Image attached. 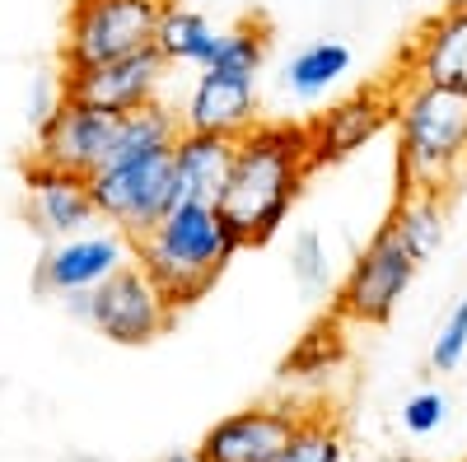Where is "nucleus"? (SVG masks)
<instances>
[{
	"label": "nucleus",
	"instance_id": "nucleus-1",
	"mask_svg": "<svg viewBox=\"0 0 467 462\" xmlns=\"http://www.w3.org/2000/svg\"><path fill=\"white\" fill-rule=\"evenodd\" d=\"M314 173L308 136L299 122H257L234 145V169L220 191V215L244 248H262L281 234L290 206Z\"/></svg>",
	"mask_w": 467,
	"mask_h": 462
},
{
	"label": "nucleus",
	"instance_id": "nucleus-2",
	"mask_svg": "<svg viewBox=\"0 0 467 462\" xmlns=\"http://www.w3.org/2000/svg\"><path fill=\"white\" fill-rule=\"evenodd\" d=\"M239 252L244 243L234 239L220 206L206 201H178L154 229L131 239V262L160 285V294L173 303V313L197 303Z\"/></svg>",
	"mask_w": 467,
	"mask_h": 462
},
{
	"label": "nucleus",
	"instance_id": "nucleus-3",
	"mask_svg": "<svg viewBox=\"0 0 467 462\" xmlns=\"http://www.w3.org/2000/svg\"><path fill=\"white\" fill-rule=\"evenodd\" d=\"M398 191H435L467 178V94L402 80L393 89Z\"/></svg>",
	"mask_w": 467,
	"mask_h": 462
},
{
	"label": "nucleus",
	"instance_id": "nucleus-4",
	"mask_svg": "<svg viewBox=\"0 0 467 462\" xmlns=\"http://www.w3.org/2000/svg\"><path fill=\"white\" fill-rule=\"evenodd\" d=\"M99 224H112L117 234L140 239L145 229H154L173 206H178V187H173V145L145 149L112 159L89 178Z\"/></svg>",
	"mask_w": 467,
	"mask_h": 462
},
{
	"label": "nucleus",
	"instance_id": "nucleus-5",
	"mask_svg": "<svg viewBox=\"0 0 467 462\" xmlns=\"http://www.w3.org/2000/svg\"><path fill=\"white\" fill-rule=\"evenodd\" d=\"M169 0H70L66 19V66H99L154 47V33Z\"/></svg>",
	"mask_w": 467,
	"mask_h": 462
},
{
	"label": "nucleus",
	"instance_id": "nucleus-6",
	"mask_svg": "<svg viewBox=\"0 0 467 462\" xmlns=\"http://www.w3.org/2000/svg\"><path fill=\"white\" fill-rule=\"evenodd\" d=\"M420 272V262L407 252V243L398 239L393 224H383L379 234L365 243V252L350 262V272L337 290L332 313L346 323H365V327H383L393 318V308L402 303V294L411 290Z\"/></svg>",
	"mask_w": 467,
	"mask_h": 462
},
{
	"label": "nucleus",
	"instance_id": "nucleus-7",
	"mask_svg": "<svg viewBox=\"0 0 467 462\" xmlns=\"http://www.w3.org/2000/svg\"><path fill=\"white\" fill-rule=\"evenodd\" d=\"M173 318H178L173 303L136 262L117 266L108 281L89 290V313H85V323H94L112 345H150L154 336L173 327Z\"/></svg>",
	"mask_w": 467,
	"mask_h": 462
},
{
	"label": "nucleus",
	"instance_id": "nucleus-8",
	"mask_svg": "<svg viewBox=\"0 0 467 462\" xmlns=\"http://www.w3.org/2000/svg\"><path fill=\"white\" fill-rule=\"evenodd\" d=\"M117 131H122V112H99V108L57 98L47 118H37V145L28 159L94 178L103 164H112Z\"/></svg>",
	"mask_w": 467,
	"mask_h": 462
},
{
	"label": "nucleus",
	"instance_id": "nucleus-9",
	"mask_svg": "<svg viewBox=\"0 0 467 462\" xmlns=\"http://www.w3.org/2000/svg\"><path fill=\"white\" fill-rule=\"evenodd\" d=\"M164 75H169V61L154 47L117 56V61H99V66H66L61 98L80 108H99V112H136L160 98Z\"/></svg>",
	"mask_w": 467,
	"mask_h": 462
},
{
	"label": "nucleus",
	"instance_id": "nucleus-10",
	"mask_svg": "<svg viewBox=\"0 0 467 462\" xmlns=\"http://www.w3.org/2000/svg\"><path fill=\"white\" fill-rule=\"evenodd\" d=\"M131 262V239L117 234V229H85V234H70L47 243L43 262H37V290L43 294H80L94 290L99 281H108L117 266Z\"/></svg>",
	"mask_w": 467,
	"mask_h": 462
},
{
	"label": "nucleus",
	"instance_id": "nucleus-11",
	"mask_svg": "<svg viewBox=\"0 0 467 462\" xmlns=\"http://www.w3.org/2000/svg\"><path fill=\"white\" fill-rule=\"evenodd\" d=\"M383 127H393V89H360L332 103L327 112H318L314 122H304L308 159H314V169L341 164L356 149H365Z\"/></svg>",
	"mask_w": 467,
	"mask_h": 462
},
{
	"label": "nucleus",
	"instance_id": "nucleus-12",
	"mask_svg": "<svg viewBox=\"0 0 467 462\" xmlns=\"http://www.w3.org/2000/svg\"><path fill=\"white\" fill-rule=\"evenodd\" d=\"M24 187H28V201H24L28 206V224L47 243L70 239V234H85V229L99 224V206H94L89 178L28 159L24 164Z\"/></svg>",
	"mask_w": 467,
	"mask_h": 462
},
{
	"label": "nucleus",
	"instance_id": "nucleus-13",
	"mask_svg": "<svg viewBox=\"0 0 467 462\" xmlns=\"http://www.w3.org/2000/svg\"><path fill=\"white\" fill-rule=\"evenodd\" d=\"M299 426V411L295 406H248V411H234L224 420L202 435V457L206 462H271L290 430Z\"/></svg>",
	"mask_w": 467,
	"mask_h": 462
},
{
	"label": "nucleus",
	"instance_id": "nucleus-14",
	"mask_svg": "<svg viewBox=\"0 0 467 462\" xmlns=\"http://www.w3.org/2000/svg\"><path fill=\"white\" fill-rule=\"evenodd\" d=\"M178 118H182V131H206V136L239 140L244 131H253L262 122L257 118V80H248V75L202 70Z\"/></svg>",
	"mask_w": 467,
	"mask_h": 462
},
{
	"label": "nucleus",
	"instance_id": "nucleus-15",
	"mask_svg": "<svg viewBox=\"0 0 467 462\" xmlns=\"http://www.w3.org/2000/svg\"><path fill=\"white\" fill-rule=\"evenodd\" d=\"M402 80L467 94V5H444L402 56Z\"/></svg>",
	"mask_w": 467,
	"mask_h": 462
},
{
	"label": "nucleus",
	"instance_id": "nucleus-16",
	"mask_svg": "<svg viewBox=\"0 0 467 462\" xmlns=\"http://www.w3.org/2000/svg\"><path fill=\"white\" fill-rule=\"evenodd\" d=\"M234 145L229 136H206V131H178L173 140V187L178 201H206L215 206L234 169Z\"/></svg>",
	"mask_w": 467,
	"mask_h": 462
},
{
	"label": "nucleus",
	"instance_id": "nucleus-17",
	"mask_svg": "<svg viewBox=\"0 0 467 462\" xmlns=\"http://www.w3.org/2000/svg\"><path fill=\"white\" fill-rule=\"evenodd\" d=\"M215 28L206 15L197 10H182L178 0H169V10L160 19V33H154V52H160L169 66H197L206 70L211 56H215Z\"/></svg>",
	"mask_w": 467,
	"mask_h": 462
},
{
	"label": "nucleus",
	"instance_id": "nucleus-18",
	"mask_svg": "<svg viewBox=\"0 0 467 462\" xmlns=\"http://www.w3.org/2000/svg\"><path fill=\"white\" fill-rule=\"evenodd\" d=\"M388 224L398 229V239L416 262H431L444 243V197H435V191H398Z\"/></svg>",
	"mask_w": 467,
	"mask_h": 462
},
{
	"label": "nucleus",
	"instance_id": "nucleus-19",
	"mask_svg": "<svg viewBox=\"0 0 467 462\" xmlns=\"http://www.w3.org/2000/svg\"><path fill=\"white\" fill-rule=\"evenodd\" d=\"M350 70V47L337 43V37H323V43H308L290 66H285V85L299 94V98H318L327 94L341 75Z\"/></svg>",
	"mask_w": 467,
	"mask_h": 462
},
{
	"label": "nucleus",
	"instance_id": "nucleus-20",
	"mask_svg": "<svg viewBox=\"0 0 467 462\" xmlns=\"http://www.w3.org/2000/svg\"><path fill=\"white\" fill-rule=\"evenodd\" d=\"M271 462H346V435L337 426V416L299 411V426L290 430L285 448Z\"/></svg>",
	"mask_w": 467,
	"mask_h": 462
},
{
	"label": "nucleus",
	"instance_id": "nucleus-21",
	"mask_svg": "<svg viewBox=\"0 0 467 462\" xmlns=\"http://www.w3.org/2000/svg\"><path fill=\"white\" fill-rule=\"evenodd\" d=\"M266 61V24L257 19H244L239 28H229L215 37V56L206 70H220V75H248L257 80V70Z\"/></svg>",
	"mask_w": 467,
	"mask_h": 462
},
{
	"label": "nucleus",
	"instance_id": "nucleus-22",
	"mask_svg": "<svg viewBox=\"0 0 467 462\" xmlns=\"http://www.w3.org/2000/svg\"><path fill=\"white\" fill-rule=\"evenodd\" d=\"M290 272L299 276L304 290H318L327 281V243H323L318 229L295 234V243H290Z\"/></svg>",
	"mask_w": 467,
	"mask_h": 462
},
{
	"label": "nucleus",
	"instance_id": "nucleus-23",
	"mask_svg": "<svg viewBox=\"0 0 467 462\" xmlns=\"http://www.w3.org/2000/svg\"><path fill=\"white\" fill-rule=\"evenodd\" d=\"M337 323H341V318L332 313L327 323H318L314 332H308V336L299 341V351L285 360V369H323V364L341 351V336H337L341 327H337Z\"/></svg>",
	"mask_w": 467,
	"mask_h": 462
},
{
	"label": "nucleus",
	"instance_id": "nucleus-24",
	"mask_svg": "<svg viewBox=\"0 0 467 462\" xmlns=\"http://www.w3.org/2000/svg\"><path fill=\"white\" fill-rule=\"evenodd\" d=\"M462 355H467V299L453 303V313L444 318V327L435 336V351H431V364L449 374V369L462 364Z\"/></svg>",
	"mask_w": 467,
	"mask_h": 462
},
{
	"label": "nucleus",
	"instance_id": "nucleus-25",
	"mask_svg": "<svg viewBox=\"0 0 467 462\" xmlns=\"http://www.w3.org/2000/svg\"><path fill=\"white\" fill-rule=\"evenodd\" d=\"M444 416H449L444 393H416V397L402 406V426H407L411 435H431V430L444 426Z\"/></svg>",
	"mask_w": 467,
	"mask_h": 462
},
{
	"label": "nucleus",
	"instance_id": "nucleus-26",
	"mask_svg": "<svg viewBox=\"0 0 467 462\" xmlns=\"http://www.w3.org/2000/svg\"><path fill=\"white\" fill-rule=\"evenodd\" d=\"M164 462H206L202 453H173V457H164Z\"/></svg>",
	"mask_w": 467,
	"mask_h": 462
},
{
	"label": "nucleus",
	"instance_id": "nucleus-27",
	"mask_svg": "<svg viewBox=\"0 0 467 462\" xmlns=\"http://www.w3.org/2000/svg\"><path fill=\"white\" fill-rule=\"evenodd\" d=\"M379 462H411V457H398V453H393V457H379Z\"/></svg>",
	"mask_w": 467,
	"mask_h": 462
},
{
	"label": "nucleus",
	"instance_id": "nucleus-28",
	"mask_svg": "<svg viewBox=\"0 0 467 462\" xmlns=\"http://www.w3.org/2000/svg\"><path fill=\"white\" fill-rule=\"evenodd\" d=\"M449 5H467V0H449Z\"/></svg>",
	"mask_w": 467,
	"mask_h": 462
}]
</instances>
